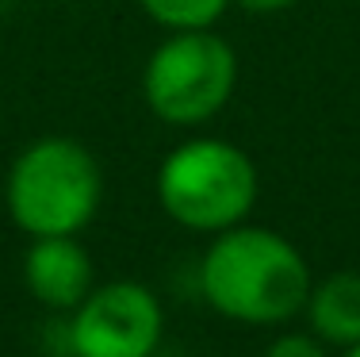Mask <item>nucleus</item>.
<instances>
[{
    "mask_svg": "<svg viewBox=\"0 0 360 357\" xmlns=\"http://www.w3.org/2000/svg\"><path fill=\"white\" fill-rule=\"evenodd\" d=\"M311 284L299 246L269 227L238 223L211 234L200 261V292L211 311L245 327H284L303 315Z\"/></svg>",
    "mask_w": 360,
    "mask_h": 357,
    "instance_id": "f257e3e1",
    "label": "nucleus"
},
{
    "mask_svg": "<svg viewBox=\"0 0 360 357\" xmlns=\"http://www.w3.org/2000/svg\"><path fill=\"white\" fill-rule=\"evenodd\" d=\"M104 200V173L89 146L77 139L31 142L20 150L4 181V203L23 234H81Z\"/></svg>",
    "mask_w": 360,
    "mask_h": 357,
    "instance_id": "f03ea898",
    "label": "nucleus"
},
{
    "mask_svg": "<svg viewBox=\"0 0 360 357\" xmlns=\"http://www.w3.org/2000/svg\"><path fill=\"white\" fill-rule=\"evenodd\" d=\"M158 200L184 231H230L257 203V165L226 139H184L158 165Z\"/></svg>",
    "mask_w": 360,
    "mask_h": 357,
    "instance_id": "7ed1b4c3",
    "label": "nucleus"
},
{
    "mask_svg": "<svg viewBox=\"0 0 360 357\" xmlns=\"http://www.w3.org/2000/svg\"><path fill=\"white\" fill-rule=\"evenodd\" d=\"M238 84V54L211 27L173 31L142 70V100L161 123L200 127L226 108Z\"/></svg>",
    "mask_w": 360,
    "mask_h": 357,
    "instance_id": "20e7f679",
    "label": "nucleus"
},
{
    "mask_svg": "<svg viewBox=\"0 0 360 357\" xmlns=\"http://www.w3.org/2000/svg\"><path fill=\"white\" fill-rule=\"evenodd\" d=\"M165 330L161 300L139 280H108L70 311L73 357H150Z\"/></svg>",
    "mask_w": 360,
    "mask_h": 357,
    "instance_id": "39448f33",
    "label": "nucleus"
},
{
    "mask_svg": "<svg viewBox=\"0 0 360 357\" xmlns=\"http://www.w3.org/2000/svg\"><path fill=\"white\" fill-rule=\"evenodd\" d=\"M23 284L42 308L73 311L92 292V258L77 234H42L23 258Z\"/></svg>",
    "mask_w": 360,
    "mask_h": 357,
    "instance_id": "423d86ee",
    "label": "nucleus"
},
{
    "mask_svg": "<svg viewBox=\"0 0 360 357\" xmlns=\"http://www.w3.org/2000/svg\"><path fill=\"white\" fill-rule=\"evenodd\" d=\"M311 334L322 338L326 346H345L360 342V273L356 269H338L311 284L303 308Z\"/></svg>",
    "mask_w": 360,
    "mask_h": 357,
    "instance_id": "0eeeda50",
    "label": "nucleus"
},
{
    "mask_svg": "<svg viewBox=\"0 0 360 357\" xmlns=\"http://www.w3.org/2000/svg\"><path fill=\"white\" fill-rule=\"evenodd\" d=\"M142 12L169 31H195L222 20L230 0H139Z\"/></svg>",
    "mask_w": 360,
    "mask_h": 357,
    "instance_id": "6e6552de",
    "label": "nucleus"
},
{
    "mask_svg": "<svg viewBox=\"0 0 360 357\" xmlns=\"http://www.w3.org/2000/svg\"><path fill=\"white\" fill-rule=\"evenodd\" d=\"M264 357H330V346L314 334H303V330H291V334L272 338V346L264 350Z\"/></svg>",
    "mask_w": 360,
    "mask_h": 357,
    "instance_id": "1a4fd4ad",
    "label": "nucleus"
},
{
    "mask_svg": "<svg viewBox=\"0 0 360 357\" xmlns=\"http://www.w3.org/2000/svg\"><path fill=\"white\" fill-rule=\"evenodd\" d=\"M230 4H238L250 15H276V12H284V8H291L295 0H230Z\"/></svg>",
    "mask_w": 360,
    "mask_h": 357,
    "instance_id": "9d476101",
    "label": "nucleus"
},
{
    "mask_svg": "<svg viewBox=\"0 0 360 357\" xmlns=\"http://www.w3.org/2000/svg\"><path fill=\"white\" fill-rule=\"evenodd\" d=\"M341 357H360V342H353V346H345V350H341Z\"/></svg>",
    "mask_w": 360,
    "mask_h": 357,
    "instance_id": "9b49d317",
    "label": "nucleus"
}]
</instances>
